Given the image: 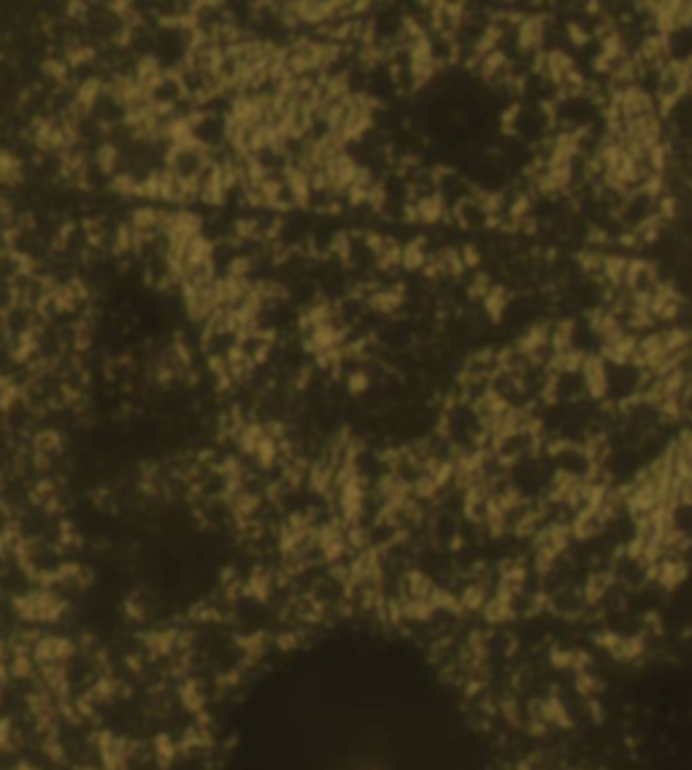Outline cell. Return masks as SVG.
<instances>
[{
  "mask_svg": "<svg viewBox=\"0 0 692 770\" xmlns=\"http://www.w3.org/2000/svg\"><path fill=\"white\" fill-rule=\"evenodd\" d=\"M584 381V392L587 398L603 400L609 395V363L603 360L601 354H584L582 371H579Z\"/></svg>",
  "mask_w": 692,
  "mask_h": 770,
  "instance_id": "6da1fadb",
  "label": "cell"
},
{
  "mask_svg": "<svg viewBox=\"0 0 692 770\" xmlns=\"http://www.w3.org/2000/svg\"><path fill=\"white\" fill-rule=\"evenodd\" d=\"M428 257V241L425 238H414L411 244L403 246L401 268H406V271H422L425 263H428Z\"/></svg>",
  "mask_w": 692,
  "mask_h": 770,
  "instance_id": "7a4b0ae2",
  "label": "cell"
},
{
  "mask_svg": "<svg viewBox=\"0 0 692 770\" xmlns=\"http://www.w3.org/2000/svg\"><path fill=\"white\" fill-rule=\"evenodd\" d=\"M0 179L3 182H17L19 179V160L14 154L0 152Z\"/></svg>",
  "mask_w": 692,
  "mask_h": 770,
  "instance_id": "3957f363",
  "label": "cell"
},
{
  "mask_svg": "<svg viewBox=\"0 0 692 770\" xmlns=\"http://www.w3.org/2000/svg\"><path fill=\"white\" fill-rule=\"evenodd\" d=\"M460 249V257H463L465 271H471V268H479L482 265V252H479V246L476 244H463L457 246Z\"/></svg>",
  "mask_w": 692,
  "mask_h": 770,
  "instance_id": "277c9868",
  "label": "cell"
},
{
  "mask_svg": "<svg viewBox=\"0 0 692 770\" xmlns=\"http://www.w3.org/2000/svg\"><path fill=\"white\" fill-rule=\"evenodd\" d=\"M363 390H368V376H365L363 371L352 373V376H349V392H355L357 395V392H363Z\"/></svg>",
  "mask_w": 692,
  "mask_h": 770,
  "instance_id": "5b68a950",
  "label": "cell"
}]
</instances>
